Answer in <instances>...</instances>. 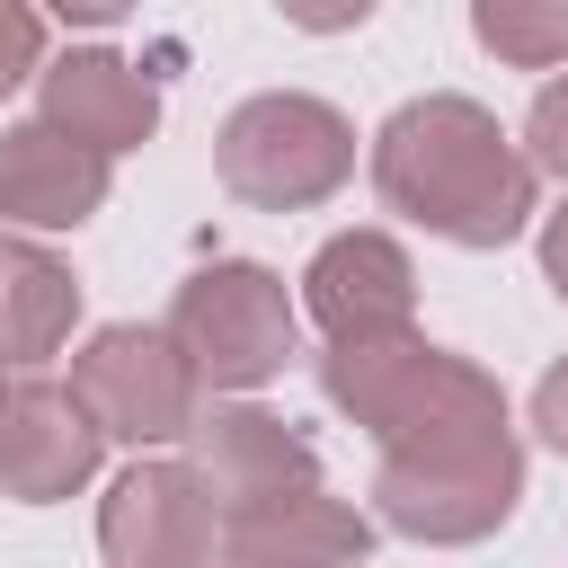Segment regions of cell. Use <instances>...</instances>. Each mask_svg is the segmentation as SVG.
<instances>
[{"label": "cell", "instance_id": "9", "mask_svg": "<svg viewBox=\"0 0 568 568\" xmlns=\"http://www.w3.org/2000/svg\"><path fill=\"white\" fill-rule=\"evenodd\" d=\"M44 115L71 124L80 142H98V151H133V142H151L160 98H151V80H142L133 62H115V53H62V62L44 71Z\"/></svg>", "mask_w": 568, "mask_h": 568}, {"label": "cell", "instance_id": "15", "mask_svg": "<svg viewBox=\"0 0 568 568\" xmlns=\"http://www.w3.org/2000/svg\"><path fill=\"white\" fill-rule=\"evenodd\" d=\"M373 0H284V18L293 27H311V36H337V27H355Z\"/></svg>", "mask_w": 568, "mask_h": 568}, {"label": "cell", "instance_id": "5", "mask_svg": "<svg viewBox=\"0 0 568 568\" xmlns=\"http://www.w3.org/2000/svg\"><path fill=\"white\" fill-rule=\"evenodd\" d=\"M89 470H98V417L80 408V390L0 382V488L44 506V497H71Z\"/></svg>", "mask_w": 568, "mask_h": 568}, {"label": "cell", "instance_id": "16", "mask_svg": "<svg viewBox=\"0 0 568 568\" xmlns=\"http://www.w3.org/2000/svg\"><path fill=\"white\" fill-rule=\"evenodd\" d=\"M532 417H541V435H550V444L568 453V364H559V373H550V382L532 390Z\"/></svg>", "mask_w": 568, "mask_h": 568}, {"label": "cell", "instance_id": "8", "mask_svg": "<svg viewBox=\"0 0 568 568\" xmlns=\"http://www.w3.org/2000/svg\"><path fill=\"white\" fill-rule=\"evenodd\" d=\"M302 284H311V311H320L328 337H382V328H408V302H417L408 257H399V240H382V231H346V240H328V248L311 257Z\"/></svg>", "mask_w": 568, "mask_h": 568}, {"label": "cell", "instance_id": "13", "mask_svg": "<svg viewBox=\"0 0 568 568\" xmlns=\"http://www.w3.org/2000/svg\"><path fill=\"white\" fill-rule=\"evenodd\" d=\"M524 142H532V160H541V169H559V178H568V80H550V89L532 98Z\"/></svg>", "mask_w": 568, "mask_h": 568}, {"label": "cell", "instance_id": "6", "mask_svg": "<svg viewBox=\"0 0 568 568\" xmlns=\"http://www.w3.org/2000/svg\"><path fill=\"white\" fill-rule=\"evenodd\" d=\"M106 160L98 142H80L71 124L36 115L18 133H0V213L27 222V231H71L106 204Z\"/></svg>", "mask_w": 568, "mask_h": 568}, {"label": "cell", "instance_id": "3", "mask_svg": "<svg viewBox=\"0 0 568 568\" xmlns=\"http://www.w3.org/2000/svg\"><path fill=\"white\" fill-rule=\"evenodd\" d=\"M169 337H178V355L195 364V382L248 390V382L284 373V355H293V302H284V284H275L266 266H240V257H231V266H204V275L178 293Z\"/></svg>", "mask_w": 568, "mask_h": 568}, {"label": "cell", "instance_id": "7", "mask_svg": "<svg viewBox=\"0 0 568 568\" xmlns=\"http://www.w3.org/2000/svg\"><path fill=\"white\" fill-rule=\"evenodd\" d=\"M186 435L204 444V488L231 497L240 515H248V506H302V497H320L311 444L284 435V426L257 417V408H213V417H195Z\"/></svg>", "mask_w": 568, "mask_h": 568}, {"label": "cell", "instance_id": "17", "mask_svg": "<svg viewBox=\"0 0 568 568\" xmlns=\"http://www.w3.org/2000/svg\"><path fill=\"white\" fill-rule=\"evenodd\" d=\"M53 9H62L71 27H115V18L133 9V0H53Z\"/></svg>", "mask_w": 568, "mask_h": 568}, {"label": "cell", "instance_id": "2", "mask_svg": "<svg viewBox=\"0 0 568 568\" xmlns=\"http://www.w3.org/2000/svg\"><path fill=\"white\" fill-rule=\"evenodd\" d=\"M213 169H222V186H231L240 204H257V213H302V204H320V195L346 186V169H355V124H346L337 106H320V98L266 89V98H248V106L222 124Z\"/></svg>", "mask_w": 568, "mask_h": 568}, {"label": "cell", "instance_id": "12", "mask_svg": "<svg viewBox=\"0 0 568 568\" xmlns=\"http://www.w3.org/2000/svg\"><path fill=\"white\" fill-rule=\"evenodd\" d=\"M470 18L497 62H524V71L568 62V0H470Z\"/></svg>", "mask_w": 568, "mask_h": 568}, {"label": "cell", "instance_id": "1", "mask_svg": "<svg viewBox=\"0 0 568 568\" xmlns=\"http://www.w3.org/2000/svg\"><path fill=\"white\" fill-rule=\"evenodd\" d=\"M373 186L390 213L462 248H497L532 222V160H515L497 115L470 98H408L373 133Z\"/></svg>", "mask_w": 568, "mask_h": 568}, {"label": "cell", "instance_id": "4", "mask_svg": "<svg viewBox=\"0 0 568 568\" xmlns=\"http://www.w3.org/2000/svg\"><path fill=\"white\" fill-rule=\"evenodd\" d=\"M71 390L98 417V435L124 444H169L195 426V364L178 355L169 328H98L71 364Z\"/></svg>", "mask_w": 568, "mask_h": 568}, {"label": "cell", "instance_id": "11", "mask_svg": "<svg viewBox=\"0 0 568 568\" xmlns=\"http://www.w3.org/2000/svg\"><path fill=\"white\" fill-rule=\"evenodd\" d=\"M71 311H80V284L44 248L0 240V364H44L71 328Z\"/></svg>", "mask_w": 568, "mask_h": 568}, {"label": "cell", "instance_id": "10", "mask_svg": "<svg viewBox=\"0 0 568 568\" xmlns=\"http://www.w3.org/2000/svg\"><path fill=\"white\" fill-rule=\"evenodd\" d=\"M106 550L115 559H133V550H213V488H204V470H178V462L124 470L115 506H106Z\"/></svg>", "mask_w": 568, "mask_h": 568}, {"label": "cell", "instance_id": "14", "mask_svg": "<svg viewBox=\"0 0 568 568\" xmlns=\"http://www.w3.org/2000/svg\"><path fill=\"white\" fill-rule=\"evenodd\" d=\"M36 53H44V27H36V9L27 0H0V98L36 71Z\"/></svg>", "mask_w": 568, "mask_h": 568}, {"label": "cell", "instance_id": "18", "mask_svg": "<svg viewBox=\"0 0 568 568\" xmlns=\"http://www.w3.org/2000/svg\"><path fill=\"white\" fill-rule=\"evenodd\" d=\"M541 266H550V284L568 293V213H550V231H541Z\"/></svg>", "mask_w": 568, "mask_h": 568}]
</instances>
